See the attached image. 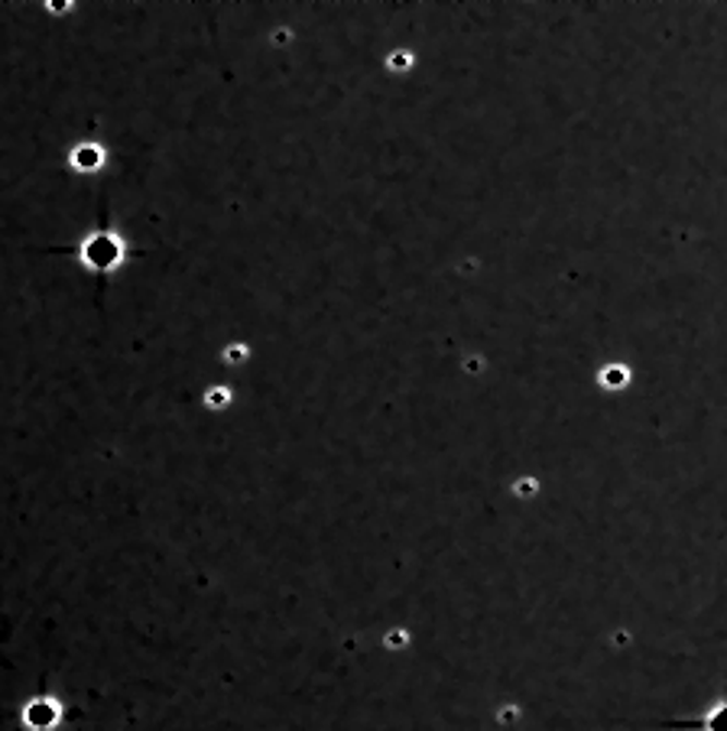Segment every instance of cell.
Masks as SVG:
<instances>
[{"mask_svg":"<svg viewBox=\"0 0 727 731\" xmlns=\"http://www.w3.org/2000/svg\"><path fill=\"white\" fill-rule=\"evenodd\" d=\"M124 254H128V244L114 231H95V235H88L78 244V261L92 274H111V271H118L121 261H124Z\"/></svg>","mask_w":727,"mask_h":731,"instance_id":"cell-1","label":"cell"},{"mask_svg":"<svg viewBox=\"0 0 727 731\" xmlns=\"http://www.w3.org/2000/svg\"><path fill=\"white\" fill-rule=\"evenodd\" d=\"M656 726L673 731H727V680L722 699L712 709H705L702 716H695V719H666V722H656Z\"/></svg>","mask_w":727,"mask_h":731,"instance_id":"cell-2","label":"cell"},{"mask_svg":"<svg viewBox=\"0 0 727 731\" xmlns=\"http://www.w3.org/2000/svg\"><path fill=\"white\" fill-rule=\"evenodd\" d=\"M105 159H108L105 146L95 144V141H82V144H75L69 149V166L75 172H98L105 166Z\"/></svg>","mask_w":727,"mask_h":731,"instance_id":"cell-3","label":"cell"}]
</instances>
